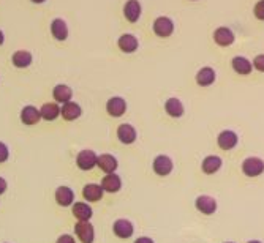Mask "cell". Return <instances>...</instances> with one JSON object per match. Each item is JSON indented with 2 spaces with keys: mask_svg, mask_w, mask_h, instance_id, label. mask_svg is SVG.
Segmentation results:
<instances>
[{
  "mask_svg": "<svg viewBox=\"0 0 264 243\" xmlns=\"http://www.w3.org/2000/svg\"><path fill=\"white\" fill-rule=\"evenodd\" d=\"M56 243H76V242H75V239L70 236V234H63V236H60V237L57 239Z\"/></svg>",
  "mask_w": 264,
  "mask_h": 243,
  "instance_id": "cell-32",
  "label": "cell"
},
{
  "mask_svg": "<svg viewBox=\"0 0 264 243\" xmlns=\"http://www.w3.org/2000/svg\"><path fill=\"white\" fill-rule=\"evenodd\" d=\"M253 68L258 70L260 73H264V54H258L257 57L253 59Z\"/></svg>",
  "mask_w": 264,
  "mask_h": 243,
  "instance_id": "cell-29",
  "label": "cell"
},
{
  "mask_svg": "<svg viewBox=\"0 0 264 243\" xmlns=\"http://www.w3.org/2000/svg\"><path fill=\"white\" fill-rule=\"evenodd\" d=\"M97 166L102 169L105 174H114L117 166H119V163H117V158L109 155V153H105V155H100L98 156V161H97Z\"/></svg>",
  "mask_w": 264,
  "mask_h": 243,
  "instance_id": "cell-16",
  "label": "cell"
},
{
  "mask_svg": "<svg viewBox=\"0 0 264 243\" xmlns=\"http://www.w3.org/2000/svg\"><path fill=\"white\" fill-rule=\"evenodd\" d=\"M41 119L40 109H36L35 106H25L21 111V120L24 125H35L38 123Z\"/></svg>",
  "mask_w": 264,
  "mask_h": 243,
  "instance_id": "cell-23",
  "label": "cell"
},
{
  "mask_svg": "<svg viewBox=\"0 0 264 243\" xmlns=\"http://www.w3.org/2000/svg\"><path fill=\"white\" fill-rule=\"evenodd\" d=\"M223 160L218 155H207L201 163V171L207 175H214L222 169Z\"/></svg>",
  "mask_w": 264,
  "mask_h": 243,
  "instance_id": "cell-10",
  "label": "cell"
},
{
  "mask_svg": "<svg viewBox=\"0 0 264 243\" xmlns=\"http://www.w3.org/2000/svg\"><path fill=\"white\" fill-rule=\"evenodd\" d=\"M102 188L105 193H117L122 188V179L116 172L114 174H106L102 180Z\"/></svg>",
  "mask_w": 264,
  "mask_h": 243,
  "instance_id": "cell-14",
  "label": "cell"
},
{
  "mask_svg": "<svg viewBox=\"0 0 264 243\" xmlns=\"http://www.w3.org/2000/svg\"><path fill=\"white\" fill-rule=\"evenodd\" d=\"M73 215L78 218V221H89L92 218V207L87 205V202H76L73 205Z\"/></svg>",
  "mask_w": 264,
  "mask_h": 243,
  "instance_id": "cell-25",
  "label": "cell"
},
{
  "mask_svg": "<svg viewBox=\"0 0 264 243\" xmlns=\"http://www.w3.org/2000/svg\"><path fill=\"white\" fill-rule=\"evenodd\" d=\"M75 234L81 243H94L95 240V229L90 221H78L75 224Z\"/></svg>",
  "mask_w": 264,
  "mask_h": 243,
  "instance_id": "cell-5",
  "label": "cell"
},
{
  "mask_svg": "<svg viewBox=\"0 0 264 243\" xmlns=\"http://www.w3.org/2000/svg\"><path fill=\"white\" fill-rule=\"evenodd\" d=\"M6 188H8L6 180L3 179V177H0V194H3V193L6 191Z\"/></svg>",
  "mask_w": 264,
  "mask_h": 243,
  "instance_id": "cell-34",
  "label": "cell"
},
{
  "mask_svg": "<svg viewBox=\"0 0 264 243\" xmlns=\"http://www.w3.org/2000/svg\"><path fill=\"white\" fill-rule=\"evenodd\" d=\"M239 144V136L238 133H234L233 129H223V131L217 136V145L222 148V150H233L236 145Z\"/></svg>",
  "mask_w": 264,
  "mask_h": 243,
  "instance_id": "cell-6",
  "label": "cell"
},
{
  "mask_svg": "<svg viewBox=\"0 0 264 243\" xmlns=\"http://www.w3.org/2000/svg\"><path fill=\"white\" fill-rule=\"evenodd\" d=\"M98 161V155L94 150H81L76 156V166L79 167L81 171H90L97 166Z\"/></svg>",
  "mask_w": 264,
  "mask_h": 243,
  "instance_id": "cell-4",
  "label": "cell"
},
{
  "mask_svg": "<svg viewBox=\"0 0 264 243\" xmlns=\"http://www.w3.org/2000/svg\"><path fill=\"white\" fill-rule=\"evenodd\" d=\"M106 111L111 117H122L127 111V101L122 97H113L106 103Z\"/></svg>",
  "mask_w": 264,
  "mask_h": 243,
  "instance_id": "cell-9",
  "label": "cell"
},
{
  "mask_svg": "<svg viewBox=\"0 0 264 243\" xmlns=\"http://www.w3.org/2000/svg\"><path fill=\"white\" fill-rule=\"evenodd\" d=\"M40 114H41V119L44 120H56L59 116H60V108L56 105V103H44L40 109Z\"/></svg>",
  "mask_w": 264,
  "mask_h": 243,
  "instance_id": "cell-27",
  "label": "cell"
},
{
  "mask_svg": "<svg viewBox=\"0 0 264 243\" xmlns=\"http://www.w3.org/2000/svg\"><path fill=\"white\" fill-rule=\"evenodd\" d=\"M217 207H218L217 199L212 198V196H209V194H201V196H198V198L195 199V209L199 213L206 215V217H211V215H214L217 212Z\"/></svg>",
  "mask_w": 264,
  "mask_h": 243,
  "instance_id": "cell-2",
  "label": "cell"
},
{
  "mask_svg": "<svg viewBox=\"0 0 264 243\" xmlns=\"http://www.w3.org/2000/svg\"><path fill=\"white\" fill-rule=\"evenodd\" d=\"M196 84L198 86H201V87H207V86H212V84L215 82L217 79V73L214 68L211 67H204L201 68L198 73H196Z\"/></svg>",
  "mask_w": 264,
  "mask_h": 243,
  "instance_id": "cell-15",
  "label": "cell"
},
{
  "mask_svg": "<svg viewBox=\"0 0 264 243\" xmlns=\"http://www.w3.org/2000/svg\"><path fill=\"white\" fill-rule=\"evenodd\" d=\"M231 65H233V70L238 74H242V76H247L253 70V63L247 57H242V55H236Z\"/></svg>",
  "mask_w": 264,
  "mask_h": 243,
  "instance_id": "cell-18",
  "label": "cell"
},
{
  "mask_svg": "<svg viewBox=\"0 0 264 243\" xmlns=\"http://www.w3.org/2000/svg\"><path fill=\"white\" fill-rule=\"evenodd\" d=\"M117 137H119V141L125 145H130L136 141V137H138V134H136V129L133 125L130 123H122L119 125V128H117Z\"/></svg>",
  "mask_w": 264,
  "mask_h": 243,
  "instance_id": "cell-11",
  "label": "cell"
},
{
  "mask_svg": "<svg viewBox=\"0 0 264 243\" xmlns=\"http://www.w3.org/2000/svg\"><path fill=\"white\" fill-rule=\"evenodd\" d=\"M51 32H52V36L56 40H67L68 36V27H67V22L62 19V17H56V19L52 21L51 24Z\"/></svg>",
  "mask_w": 264,
  "mask_h": 243,
  "instance_id": "cell-24",
  "label": "cell"
},
{
  "mask_svg": "<svg viewBox=\"0 0 264 243\" xmlns=\"http://www.w3.org/2000/svg\"><path fill=\"white\" fill-rule=\"evenodd\" d=\"M234 33L231 29H228V27H218V29L214 32V41L218 44V46H223V48H226V46H231L234 43Z\"/></svg>",
  "mask_w": 264,
  "mask_h": 243,
  "instance_id": "cell-12",
  "label": "cell"
},
{
  "mask_svg": "<svg viewBox=\"0 0 264 243\" xmlns=\"http://www.w3.org/2000/svg\"><path fill=\"white\" fill-rule=\"evenodd\" d=\"M60 114H62V117L65 119V120L71 122V120H76V119L81 117V114H83V109H81V106L78 105V103L68 101V103H65V105L62 106Z\"/></svg>",
  "mask_w": 264,
  "mask_h": 243,
  "instance_id": "cell-17",
  "label": "cell"
},
{
  "mask_svg": "<svg viewBox=\"0 0 264 243\" xmlns=\"http://www.w3.org/2000/svg\"><path fill=\"white\" fill-rule=\"evenodd\" d=\"M103 194H105V191L102 188V185H98V183H87L84 188H83V198L87 202H98V201H102Z\"/></svg>",
  "mask_w": 264,
  "mask_h": 243,
  "instance_id": "cell-13",
  "label": "cell"
},
{
  "mask_svg": "<svg viewBox=\"0 0 264 243\" xmlns=\"http://www.w3.org/2000/svg\"><path fill=\"white\" fill-rule=\"evenodd\" d=\"M71 95H73V92L68 86H65V84H57L56 87H54V92H52V97L54 100H56L57 103H68L71 101Z\"/></svg>",
  "mask_w": 264,
  "mask_h": 243,
  "instance_id": "cell-26",
  "label": "cell"
},
{
  "mask_svg": "<svg viewBox=\"0 0 264 243\" xmlns=\"http://www.w3.org/2000/svg\"><path fill=\"white\" fill-rule=\"evenodd\" d=\"M8 156H10V150H8L6 144L0 142V163H5L8 160Z\"/></svg>",
  "mask_w": 264,
  "mask_h": 243,
  "instance_id": "cell-31",
  "label": "cell"
},
{
  "mask_svg": "<svg viewBox=\"0 0 264 243\" xmlns=\"http://www.w3.org/2000/svg\"><path fill=\"white\" fill-rule=\"evenodd\" d=\"M153 32H155V35L161 36V38H168L174 32V22L166 16H160L153 21Z\"/></svg>",
  "mask_w": 264,
  "mask_h": 243,
  "instance_id": "cell-8",
  "label": "cell"
},
{
  "mask_svg": "<svg viewBox=\"0 0 264 243\" xmlns=\"http://www.w3.org/2000/svg\"><path fill=\"white\" fill-rule=\"evenodd\" d=\"M152 169L157 175L160 177H168L172 169H174V163H172L171 156L168 155H158L153 158V163H152Z\"/></svg>",
  "mask_w": 264,
  "mask_h": 243,
  "instance_id": "cell-3",
  "label": "cell"
},
{
  "mask_svg": "<svg viewBox=\"0 0 264 243\" xmlns=\"http://www.w3.org/2000/svg\"><path fill=\"white\" fill-rule=\"evenodd\" d=\"M225 243H234V242H225Z\"/></svg>",
  "mask_w": 264,
  "mask_h": 243,
  "instance_id": "cell-38",
  "label": "cell"
},
{
  "mask_svg": "<svg viewBox=\"0 0 264 243\" xmlns=\"http://www.w3.org/2000/svg\"><path fill=\"white\" fill-rule=\"evenodd\" d=\"M124 16L130 22H136L141 16V3L138 0H129L124 6Z\"/></svg>",
  "mask_w": 264,
  "mask_h": 243,
  "instance_id": "cell-22",
  "label": "cell"
},
{
  "mask_svg": "<svg viewBox=\"0 0 264 243\" xmlns=\"http://www.w3.org/2000/svg\"><path fill=\"white\" fill-rule=\"evenodd\" d=\"M117 44H119L121 51H124L127 54L134 52L136 49H138V46H139L138 38H136V36L132 35V33H124L119 38V41H117Z\"/></svg>",
  "mask_w": 264,
  "mask_h": 243,
  "instance_id": "cell-20",
  "label": "cell"
},
{
  "mask_svg": "<svg viewBox=\"0 0 264 243\" xmlns=\"http://www.w3.org/2000/svg\"><path fill=\"white\" fill-rule=\"evenodd\" d=\"M253 13H255V16L258 17V19L264 21V0H260V2L255 5Z\"/></svg>",
  "mask_w": 264,
  "mask_h": 243,
  "instance_id": "cell-30",
  "label": "cell"
},
{
  "mask_svg": "<svg viewBox=\"0 0 264 243\" xmlns=\"http://www.w3.org/2000/svg\"><path fill=\"white\" fill-rule=\"evenodd\" d=\"M3 40H5V36H3V32H2V30H0V44H2V43H3Z\"/></svg>",
  "mask_w": 264,
  "mask_h": 243,
  "instance_id": "cell-35",
  "label": "cell"
},
{
  "mask_svg": "<svg viewBox=\"0 0 264 243\" xmlns=\"http://www.w3.org/2000/svg\"><path fill=\"white\" fill-rule=\"evenodd\" d=\"M242 172L247 177H260L264 172V160L260 156H249L242 161Z\"/></svg>",
  "mask_w": 264,
  "mask_h": 243,
  "instance_id": "cell-1",
  "label": "cell"
},
{
  "mask_svg": "<svg viewBox=\"0 0 264 243\" xmlns=\"http://www.w3.org/2000/svg\"><path fill=\"white\" fill-rule=\"evenodd\" d=\"M11 62L17 68H25L32 63V54L29 51H16L11 57Z\"/></svg>",
  "mask_w": 264,
  "mask_h": 243,
  "instance_id": "cell-28",
  "label": "cell"
},
{
  "mask_svg": "<svg viewBox=\"0 0 264 243\" xmlns=\"http://www.w3.org/2000/svg\"><path fill=\"white\" fill-rule=\"evenodd\" d=\"M134 243H155V242H153V239H150V237L142 236V237H139V239H136Z\"/></svg>",
  "mask_w": 264,
  "mask_h": 243,
  "instance_id": "cell-33",
  "label": "cell"
},
{
  "mask_svg": "<svg viewBox=\"0 0 264 243\" xmlns=\"http://www.w3.org/2000/svg\"><path fill=\"white\" fill-rule=\"evenodd\" d=\"M56 202L62 207H68V205L75 202V193L68 186H59L56 191Z\"/></svg>",
  "mask_w": 264,
  "mask_h": 243,
  "instance_id": "cell-21",
  "label": "cell"
},
{
  "mask_svg": "<svg viewBox=\"0 0 264 243\" xmlns=\"http://www.w3.org/2000/svg\"><path fill=\"white\" fill-rule=\"evenodd\" d=\"M32 2H35V3H43L44 0H32Z\"/></svg>",
  "mask_w": 264,
  "mask_h": 243,
  "instance_id": "cell-36",
  "label": "cell"
},
{
  "mask_svg": "<svg viewBox=\"0 0 264 243\" xmlns=\"http://www.w3.org/2000/svg\"><path fill=\"white\" fill-rule=\"evenodd\" d=\"M165 111H166V114L169 117L179 119V117L184 116L185 108H184V105H182V101L179 98H169L165 103Z\"/></svg>",
  "mask_w": 264,
  "mask_h": 243,
  "instance_id": "cell-19",
  "label": "cell"
},
{
  "mask_svg": "<svg viewBox=\"0 0 264 243\" xmlns=\"http://www.w3.org/2000/svg\"><path fill=\"white\" fill-rule=\"evenodd\" d=\"M113 232H114V236L116 237H119V239H130L133 236V232H134V226H133V223L130 220H125V218H119V220H116L114 224H113Z\"/></svg>",
  "mask_w": 264,
  "mask_h": 243,
  "instance_id": "cell-7",
  "label": "cell"
},
{
  "mask_svg": "<svg viewBox=\"0 0 264 243\" xmlns=\"http://www.w3.org/2000/svg\"><path fill=\"white\" fill-rule=\"evenodd\" d=\"M247 243H261L260 240H252V242H247Z\"/></svg>",
  "mask_w": 264,
  "mask_h": 243,
  "instance_id": "cell-37",
  "label": "cell"
}]
</instances>
